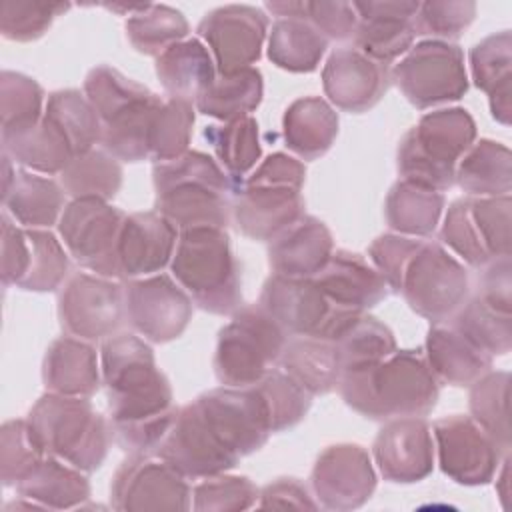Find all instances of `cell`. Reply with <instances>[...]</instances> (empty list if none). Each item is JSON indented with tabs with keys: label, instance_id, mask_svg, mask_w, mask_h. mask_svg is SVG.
<instances>
[{
	"label": "cell",
	"instance_id": "obj_59",
	"mask_svg": "<svg viewBox=\"0 0 512 512\" xmlns=\"http://www.w3.org/2000/svg\"><path fill=\"white\" fill-rule=\"evenodd\" d=\"M2 258H0V276L2 282L18 286L28 270L30 246L26 228H20L10 220L8 212H2Z\"/></svg>",
	"mask_w": 512,
	"mask_h": 512
},
{
	"label": "cell",
	"instance_id": "obj_12",
	"mask_svg": "<svg viewBox=\"0 0 512 512\" xmlns=\"http://www.w3.org/2000/svg\"><path fill=\"white\" fill-rule=\"evenodd\" d=\"M258 306L288 336H318L326 340H334L354 316L362 314L334 306L314 278H286L278 274H272L264 282Z\"/></svg>",
	"mask_w": 512,
	"mask_h": 512
},
{
	"label": "cell",
	"instance_id": "obj_26",
	"mask_svg": "<svg viewBox=\"0 0 512 512\" xmlns=\"http://www.w3.org/2000/svg\"><path fill=\"white\" fill-rule=\"evenodd\" d=\"M326 298L346 310L366 312L388 296V284L382 274L360 254L336 250L324 268L312 276Z\"/></svg>",
	"mask_w": 512,
	"mask_h": 512
},
{
	"label": "cell",
	"instance_id": "obj_18",
	"mask_svg": "<svg viewBox=\"0 0 512 512\" xmlns=\"http://www.w3.org/2000/svg\"><path fill=\"white\" fill-rule=\"evenodd\" d=\"M154 454L186 478L216 476L240 462V456L214 434L194 400L178 408Z\"/></svg>",
	"mask_w": 512,
	"mask_h": 512
},
{
	"label": "cell",
	"instance_id": "obj_55",
	"mask_svg": "<svg viewBox=\"0 0 512 512\" xmlns=\"http://www.w3.org/2000/svg\"><path fill=\"white\" fill-rule=\"evenodd\" d=\"M44 448L36 440L28 420H6L0 430V470L4 486H16L42 458Z\"/></svg>",
	"mask_w": 512,
	"mask_h": 512
},
{
	"label": "cell",
	"instance_id": "obj_54",
	"mask_svg": "<svg viewBox=\"0 0 512 512\" xmlns=\"http://www.w3.org/2000/svg\"><path fill=\"white\" fill-rule=\"evenodd\" d=\"M68 2H36V0H4L0 4V32L6 40L32 42L40 38L54 22L70 10Z\"/></svg>",
	"mask_w": 512,
	"mask_h": 512
},
{
	"label": "cell",
	"instance_id": "obj_9",
	"mask_svg": "<svg viewBox=\"0 0 512 512\" xmlns=\"http://www.w3.org/2000/svg\"><path fill=\"white\" fill-rule=\"evenodd\" d=\"M288 340L286 330L258 304L236 310L218 332L214 374L222 386L256 384L276 364Z\"/></svg>",
	"mask_w": 512,
	"mask_h": 512
},
{
	"label": "cell",
	"instance_id": "obj_3",
	"mask_svg": "<svg viewBox=\"0 0 512 512\" xmlns=\"http://www.w3.org/2000/svg\"><path fill=\"white\" fill-rule=\"evenodd\" d=\"M156 212L178 232L198 226L226 228L232 220L234 180L208 154L188 150L152 168Z\"/></svg>",
	"mask_w": 512,
	"mask_h": 512
},
{
	"label": "cell",
	"instance_id": "obj_58",
	"mask_svg": "<svg viewBox=\"0 0 512 512\" xmlns=\"http://www.w3.org/2000/svg\"><path fill=\"white\" fill-rule=\"evenodd\" d=\"M302 20L310 22L328 40H352L358 24V16L352 2L304 0Z\"/></svg>",
	"mask_w": 512,
	"mask_h": 512
},
{
	"label": "cell",
	"instance_id": "obj_1",
	"mask_svg": "<svg viewBox=\"0 0 512 512\" xmlns=\"http://www.w3.org/2000/svg\"><path fill=\"white\" fill-rule=\"evenodd\" d=\"M100 370L114 440L128 454H154L178 412L154 350L132 332H116L102 340Z\"/></svg>",
	"mask_w": 512,
	"mask_h": 512
},
{
	"label": "cell",
	"instance_id": "obj_52",
	"mask_svg": "<svg viewBox=\"0 0 512 512\" xmlns=\"http://www.w3.org/2000/svg\"><path fill=\"white\" fill-rule=\"evenodd\" d=\"M254 386L266 402L272 432H282L296 426L310 410L312 394H308L294 378H290L280 368H272Z\"/></svg>",
	"mask_w": 512,
	"mask_h": 512
},
{
	"label": "cell",
	"instance_id": "obj_23",
	"mask_svg": "<svg viewBox=\"0 0 512 512\" xmlns=\"http://www.w3.org/2000/svg\"><path fill=\"white\" fill-rule=\"evenodd\" d=\"M372 454L384 480L412 484L434 468L430 426L418 416L390 418L374 438Z\"/></svg>",
	"mask_w": 512,
	"mask_h": 512
},
{
	"label": "cell",
	"instance_id": "obj_8",
	"mask_svg": "<svg viewBox=\"0 0 512 512\" xmlns=\"http://www.w3.org/2000/svg\"><path fill=\"white\" fill-rule=\"evenodd\" d=\"M390 290L430 324L446 322L470 296L466 268L438 242L418 238L404 258Z\"/></svg>",
	"mask_w": 512,
	"mask_h": 512
},
{
	"label": "cell",
	"instance_id": "obj_35",
	"mask_svg": "<svg viewBox=\"0 0 512 512\" xmlns=\"http://www.w3.org/2000/svg\"><path fill=\"white\" fill-rule=\"evenodd\" d=\"M4 212L24 228H50L66 208V192L52 178L16 170L10 186L2 190Z\"/></svg>",
	"mask_w": 512,
	"mask_h": 512
},
{
	"label": "cell",
	"instance_id": "obj_6",
	"mask_svg": "<svg viewBox=\"0 0 512 512\" xmlns=\"http://www.w3.org/2000/svg\"><path fill=\"white\" fill-rule=\"evenodd\" d=\"M46 454L82 472L102 466L112 442V426L84 396L48 392L36 400L26 416Z\"/></svg>",
	"mask_w": 512,
	"mask_h": 512
},
{
	"label": "cell",
	"instance_id": "obj_48",
	"mask_svg": "<svg viewBox=\"0 0 512 512\" xmlns=\"http://www.w3.org/2000/svg\"><path fill=\"white\" fill-rule=\"evenodd\" d=\"M332 342L336 344L342 372L372 364L396 350L392 330L366 312L354 316Z\"/></svg>",
	"mask_w": 512,
	"mask_h": 512
},
{
	"label": "cell",
	"instance_id": "obj_37",
	"mask_svg": "<svg viewBox=\"0 0 512 512\" xmlns=\"http://www.w3.org/2000/svg\"><path fill=\"white\" fill-rule=\"evenodd\" d=\"M454 184L468 196H506L512 188V154L508 146L482 138L458 160Z\"/></svg>",
	"mask_w": 512,
	"mask_h": 512
},
{
	"label": "cell",
	"instance_id": "obj_20",
	"mask_svg": "<svg viewBox=\"0 0 512 512\" xmlns=\"http://www.w3.org/2000/svg\"><path fill=\"white\" fill-rule=\"evenodd\" d=\"M440 470L458 484L482 486L498 472L504 454L472 416L452 414L432 424Z\"/></svg>",
	"mask_w": 512,
	"mask_h": 512
},
{
	"label": "cell",
	"instance_id": "obj_46",
	"mask_svg": "<svg viewBox=\"0 0 512 512\" xmlns=\"http://www.w3.org/2000/svg\"><path fill=\"white\" fill-rule=\"evenodd\" d=\"M84 94L94 106L102 124L156 96L148 86L124 76L108 64H100L86 74Z\"/></svg>",
	"mask_w": 512,
	"mask_h": 512
},
{
	"label": "cell",
	"instance_id": "obj_40",
	"mask_svg": "<svg viewBox=\"0 0 512 512\" xmlns=\"http://www.w3.org/2000/svg\"><path fill=\"white\" fill-rule=\"evenodd\" d=\"M264 94L262 72L258 68H244L232 74H218L216 80L196 100V110L204 116L230 122L250 116Z\"/></svg>",
	"mask_w": 512,
	"mask_h": 512
},
{
	"label": "cell",
	"instance_id": "obj_28",
	"mask_svg": "<svg viewBox=\"0 0 512 512\" xmlns=\"http://www.w3.org/2000/svg\"><path fill=\"white\" fill-rule=\"evenodd\" d=\"M424 356L438 382L460 388L472 386L490 372L494 360L448 322L430 326Z\"/></svg>",
	"mask_w": 512,
	"mask_h": 512
},
{
	"label": "cell",
	"instance_id": "obj_34",
	"mask_svg": "<svg viewBox=\"0 0 512 512\" xmlns=\"http://www.w3.org/2000/svg\"><path fill=\"white\" fill-rule=\"evenodd\" d=\"M14 488L20 498L50 510L78 508L90 498V482L84 472L50 454H46Z\"/></svg>",
	"mask_w": 512,
	"mask_h": 512
},
{
	"label": "cell",
	"instance_id": "obj_29",
	"mask_svg": "<svg viewBox=\"0 0 512 512\" xmlns=\"http://www.w3.org/2000/svg\"><path fill=\"white\" fill-rule=\"evenodd\" d=\"M42 382L54 394L84 398L96 394L102 370L94 346L76 336L56 338L42 360Z\"/></svg>",
	"mask_w": 512,
	"mask_h": 512
},
{
	"label": "cell",
	"instance_id": "obj_19",
	"mask_svg": "<svg viewBox=\"0 0 512 512\" xmlns=\"http://www.w3.org/2000/svg\"><path fill=\"white\" fill-rule=\"evenodd\" d=\"M196 32L212 52L216 72L232 74L258 62L268 34V16L250 4H226L210 10Z\"/></svg>",
	"mask_w": 512,
	"mask_h": 512
},
{
	"label": "cell",
	"instance_id": "obj_56",
	"mask_svg": "<svg viewBox=\"0 0 512 512\" xmlns=\"http://www.w3.org/2000/svg\"><path fill=\"white\" fill-rule=\"evenodd\" d=\"M476 2L472 0H430L420 2L414 16L416 36H432L434 40L458 38L474 20Z\"/></svg>",
	"mask_w": 512,
	"mask_h": 512
},
{
	"label": "cell",
	"instance_id": "obj_24",
	"mask_svg": "<svg viewBox=\"0 0 512 512\" xmlns=\"http://www.w3.org/2000/svg\"><path fill=\"white\" fill-rule=\"evenodd\" d=\"M358 24L354 48L376 62L388 64L412 48L416 38L414 16L420 2L414 0H368L352 2Z\"/></svg>",
	"mask_w": 512,
	"mask_h": 512
},
{
	"label": "cell",
	"instance_id": "obj_45",
	"mask_svg": "<svg viewBox=\"0 0 512 512\" xmlns=\"http://www.w3.org/2000/svg\"><path fill=\"white\" fill-rule=\"evenodd\" d=\"M60 184L68 196L110 200L122 186V166L104 148H92L76 156L60 174Z\"/></svg>",
	"mask_w": 512,
	"mask_h": 512
},
{
	"label": "cell",
	"instance_id": "obj_17",
	"mask_svg": "<svg viewBox=\"0 0 512 512\" xmlns=\"http://www.w3.org/2000/svg\"><path fill=\"white\" fill-rule=\"evenodd\" d=\"M192 298L168 274L132 278L124 284L126 322L144 340H176L192 320Z\"/></svg>",
	"mask_w": 512,
	"mask_h": 512
},
{
	"label": "cell",
	"instance_id": "obj_38",
	"mask_svg": "<svg viewBox=\"0 0 512 512\" xmlns=\"http://www.w3.org/2000/svg\"><path fill=\"white\" fill-rule=\"evenodd\" d=\"M444 194L400 178L384 202L386 222L402 236H430L444 210Z\"/></svg>",
	"mask_w": 512,
	"mask_h": 512
},
{
	"label": "cell",
	"instance_id": "obj_33",
	"mask_svg": "<svg viewBox=\"0 0 512 512\" xmlns=\"http://www.w3.org/2000/svg\"><path fill=\"white\" fill-rule=\"evenodd\" d=\"M278 366L312 396L334 390L342 374L336 344L318 336H288Z\"/></svg>",
	"mask_w": 512,
	"mask_h": 512
},
{
	"label": "cell",
	"instance_id": "obj_41",
	"mask_svg": "<svg viewBox=\"0 0 512 512\" xmlns=\"http://www.w3.org/2000/svg\"><path fill=\"white\" fill-rule=\"evenodd\" d=\"M126 38L144 56H160L170 46L188 38L190 26L184 14L168 4H142L126 18Z\"/></svg>",
	"mask_w": 512,
	"mask_h": 512
},
{
	"label": "cell",
	"instance_id": "obj_15",
	"mask_svg": "<svg viewBox=\"0 0 512 512\" xmlns=\"http://www.w3.org/2000/svg\"><path fill=\"white\" fill-rule=\"evenodd\" d=\"M192 490L186 476L150 454H130L112 478L110 502L120 512L188 510Z\"/></svg>",
	"mask_w": 512,
	"mask_h": 512
},
{
	"label": "cell",
	"instance_id": "obj_57",
	"mask_svg": "<svg viewBox=\"0 0 512 512\" xmlns=\"http://www.w3.org/2000/svg\"><path fill=\"white\" fill-rule=\"evenodd\" d=\"M194 510H246L254 506L256 498L260 496L254 482L246 476H226L216 474L202 478L200 484L192 490Z\"/></svg>",
	"mask_w": 512,
	"mask_h": 512
},
{
	"label": "cell",
	"instance_id": "obj_14",
	"mask_svg": "<svg viewBox=\"0 0 512 512\" xmlns=\"http://www.w3.org/2000/svg\"><path fill=\"white\" fill-rule=\"evenodd\" d=\"M58 318L68 336L104 340L126 320L124 284L88 272H74L58 294Z\"/></svg>",
	"mask_w": 512,
	"mask_h": 512
},
{
	"label": "cell",
	"instance_id": "obj_25",
	"mask_svg": "<svg viewBox=\"0 0 512 512\" xmlns=\"http://www.w3.org/2000/svg\"><path fill=\"white\" fill-rule=\"evenodd\" d=\"M178 228L156 210L126 214L118 238L120 280L158 274L170 264Z\"/></svg>",
	"mask_w": 512,
	"mask_h": 512
},
{
	"label": "cell",
	"instance_id": "obj_39",
	"mask_svg": "<svg viewBox=\"0 0 512 512\" xmlns=\"http://www.w3.org/2000/svg\"><path fill=\"white\" fill-rule=\"evenodd\" d=\"M268 34L272 64L296 74L314 72L328 48V38L302 18H278Z\"/></svg>",
	"mask_w": 512,
	"mask_h": 512
},
{
	"label": "cell",
	"instance_id": "obj_36",
	"mask_svg": "<svg viewBox=\"0 0 512 512\" xmlns=\"http://www.w3.org/2000/svg\"><path fill=\"white\" fill-rule=\"evenodd\" d=\"M286 146L304 160L324 156L338 136V114L320 96L294 100L282 118Z\"/></svg>",
	"mask_w": 512,
	"mask_h": 512
},
{
	"label": "cell",
	"instance_id": "obj_21",
	"mask_svg": "<svg viewBox=\"0 0 512 512\" xmlns=\"http://www.w3.org/2000/svg\"><path fill=\"white\" fill-rule=\"evenodd\" d=\"M318 506L326 510H354L370 500L376 472L370 454L358 444H332L320 452L310 474Z\"/></svg>",
	"mask_w": 512,
	"mask_h": 512
},
{
	"label": "cell",
	"instance_id": "obj_44",
	"mask_svg": "<svg viewBox=\"0 0 512 512\" xmlns=\"http://www.w3.org/2000/svg\"><path fill=\"white\" fill-rule=\"evenodd\" d=\"M204 138L210 142L220 166L232 180L250 172L262 156L258 122L252 116L206 126Z\"/></svg>",
	"mask_w": 512,
	"mask_h": 512
},
{
	"label": "cell",
	"instance_id": "obj_16",
	"mask_svg": "<svg viewBox=\"0 0 512 512\" xmlns=\"http://www.w3.org/2000/svg\"><path fill=\"white\" fill-rule=\"evenodd\" d=\"M214 434L240 458L260 450L270 434V414L258 388L220 386L194 398Z\"/></svg>",
	"mask_w": 512,
	"mask_h": 512
},
{
	"label": "cell",
	"instance_id": "obj_47",
	"mask_svg": "<svg viewBox=\"0 0 512 512\" xmlns=\"http://www.w3.org/2000/svg\"><path fill=\"white\" fill-rule=\"evenodd\" d=\"M510 374L504 370H490L470 386L468 406L476 420L496 442L504 456L510 454V422H508Z\"/></svg>",
	"mask_w": 512,
	"mask_h": 512
},
{
	"label": "cell",
	"instance_id": "obj_5",
	"mask_svg": "<svg viewBox=\"0 0 512 512\" xmlns=\"http://www.w3.org/2000/svg\"><path fill=\"white\" fill-rule=\"evenodd\" d=\"M306 168L294 156L274 152L236 188L232 220L246 238L270 242L304 214Z\"/></svg>",
	"mask_w": 512,
	"mask_h": 512
},
{
	"label": "cell",
	"instance_id": "obj_32",
	"mask_svg": "<svg viewBox=\"0 0 512 512\" xmlns=\"http://www.w3.org/2000/svg\"><path fill=\"white\" fill-rule=\"evenodd\" d=\"M2 154L40 174H62L76 158L64 132L46 116L20 130L2 132Z\"/></svg>",
	"mask_w": 512,
	"mask_h": 512
},
{
	"label": "cell",
	"instance_id": "obj_2",
	"mask_svg": "<svg viewBox=\"0 0 512 512\" xmlns=\"http://www.w3.org/2000/svg\"><path fill=\"white\" fill-rule=\"evenodd\" d=\"M342 400L370 420L426 416L434 410L440 382L420 350H394L358 368L344 370L338 380Z\"/></svg>",
	"mask_w": 512,
	"mask_h": 512
},
{
	"label": "cell",
	"instance_id": "obj_11",
	"mask_svg": "<svg viewBox=\"0 0 512 512\" xmlns=\"http://www.w3.org/2000/svg\"><path fill=\"white\" fill-rule=\"evenodd\" d=\"M390 80L418 110L460 100L468 90L464 52L446 40H422L390 68Z\"/></svg>",
	"mask_w": 512,
	"mask_h": 512
},
{
	"label": "cell",
	"instance_id": "obj_4",
	"mask_svg": "<svg viewBox=\"0 0 512 512\" xmlns=\"http://www.w3.org/2000/svg\"><path fill=\"white\" fill-rule=\"evenodd\" d=\"M172 278L204 312L232 316L242 308L240 264L226 228L198 226L178 234Z\"/></svg>",
	"mask_w": 512,
	"mask_h": 512
},
{
	"label": "cell",
	"instance_id": "obj_31",
	"mask_svg": "<svg viewBox=\"0 0 512 512\" xmlns=\"http://www.w3.org/2000/svg\"><path fill=\"white\" fill-rule=\"evenodd\" d=\"M156 76L168 98L194 102L216 80V64L200 38H186L156 58Z\"/></svg>",
	"mask_w": 512,
	"mask_h": 512
},
{
	"label": "cell",
	"instance_id": "obj_42",
	"mask_svg": "<svg viewBox=\"0 0 512 512\" xmlns=\"http://www.w3.org/2000/svg\"><path fill=\"white\" fill-rule=\"evenodd\" d=\"M478 348L494 356H504L512 348V312H504L478 294L468 296L450 320Z\"/></svg>",
	"mask_w": 512,
	"mask_h": 512
},
{
	"label": "cell",
	"instance_id": "obj_7",
	"mask_svg": "<svg viewBox=\"0 0 512 512\" xmlns=\"http://www.w3.org/2000/svg\"><path fill=\"white\" fill-rule=\"evenodd\" d=\"M476 122L466 108L426 112L398 144L396 166L404 180L444 192L454 186L456 164L474 144Z\"/></svg>",
	"mask_w": 512,
	"mask_h": 512
},
{
	"label": "cell",
	"instance_id": "obj_43",
	"mask_svg": "<svg viewBox=\"0 0 512 512\" xmlns=\"http://www.w3.org/2000/svg\"><path fill=\"white\" fill-rule=\"evenodd\" d=\"M44 116L64 132L76 156L86 154L100 144V116L80 90L64 88L52 92L46 100Z\"/></svg>",
	"mask_w": 512,
	"mask_h": 512
},
{
	"label": "cell",
	"instance_id": "obj_61",
	"mask_svg": "<svg viewBox=\"0 0 512 512\" xmlns=\"http://www.w3.org/2000/svg\"><path fill=\"white\" fill-rule=\"evenodd\" d=\"M258 498L260 508H318V502L312 500L306 486L296 478H276L262 488Z\"/></svg>",
	"mask_w": 512,
	"mask_h": 512
},
{
	"label": "cell",
	"instance_id": "obj_10",
	"mask_svg": "<svg viewBox=\"0 0 512 512\" xmlns=\"http://www.w3.org/2000/svg\"><path fill=\"white\" fill-rule=\"evenodd\" d=\"M510 210L506 196H466L448 206L440 240L466 264H486L510 256Z\"/></svg>",
	"mask_w": 512,
	"mask_h": 512
},
{
	"label": "cell",
	"instance_id": "obj_53",
	"mask_svg": "<svg viewBox=\"0 0 512 512\" xmlns=\"http://www.w3.org/2000/svg\"><path fill=\"white\" fill-rule=\"evenodd\" d=\"M44 90L42 86L22 74L12 70H2L0 74V114L2 132H12L36 124L44 112Z\"/></svg>",
	"mask_w": 512,
	"mask_h": 512
},
{
	"label": "cell",
	"instance_id": "obj_13",
	"mask_svg": "<svg viewBox=\"0 0 512 512\" xmlns=\"http://www.w3.org/2000/svg\"><path fill=\"white\" fill-rule=\"evenodd\" d=\"M124 218L126 214L106 200L74 198L58 220V232L82 268L118 280V238Z\"/></svg>",
	"mask_w": 512,
	"mask_h": 512
},
{
	"label": "cell",
	"instance_id": "obj_27",
	"mask_svg": "<svg viewBox=\"0 0 512 512\" xmlns=\"http://www.w3.org/2000/svg\"><path fill=\"white\" fill-rule=\"evenodd\" d=\"M334 252L328 226L308 214L284 228L268 242V264L272 274L286 278L316 276Z\"/></svg>",
	"mask_w": 512,
	"mask_h": 512
},
{
	"label": "cell",
	"instance_id": "obj_51",
	"mask_svg": "<svg viewBox=\"0 0 512 512\" xmlns=\"http://www.w3.org/2000/svg\"><path fill=\"white\" fill-rule=\"evenodd\" d=\"M30 258L18 288L30 292H52L60 288L70 272V260L60 240L44 228H26Z\"/></svg>",
	"mask_w": 512,
	"mask_h": 512
},
{
	"label": "cell",
	"instance_id": "obj_49",
	"mask_svg": "<svg viewBox=\"0 0 512 512\" xmlns=\"http://www.w3.org/2000/svg\"><path fill=\"white\" fill-rule=\"evenodd\" d=\"M194 106L184 100L168 98L154 110L148 126V158L168 162L184 152L192 138Z\"/></svg>",
	"mask_w": 512,
	"mask_h": 512
},
{
	"label": "cell",
	"instance_id": "obj_60",
	"mask_svg": "<svg viewBox=\"0 0 512 512\" xmlns=\"http://www.w3.org/2000/svg\"><path fill=\"white\" fill-rule=\"evenodd\" d=\"M510 256L494 260L482 268L478 276V296L492 306L512 312V278H510Z\"/></svg>",
	"mask_w": 512,
	"mask_h": 512
},
{
	"label": "cell",
	"instance_id": "obj_22",
	"mask_svg": "<svg viewBox=\"0 0 512 512\" xmlns=\"http://www.w3.org/2000/svg\"><path fill=\"white\" fill-rule=\"evenodd\" d=\"M390 66L354 46L336 48L322 68V88L340 110L362 114L374 108L390 86Z\"/></svg>",
	"mask_w": 512,
	"mask_h": 512
},
{
	"label": "cell",
	"instance_id": "obj_50",
	"mask_svg": "<svg viewBox=\"0 0 512 512\" xmlns=\"http://www.w3.org/2000/svg\"><path fill=\"white\" fill-rule=\"evenodd\" d=\"M162 104L156 94L152 100L126 110L114 120L102 124L100 146L122 162H140L148 158V126L154 110Z\"/></svg>",
	"mask_w": 512,
	"mask_h": 512
},
{
	"label": "cell",
	"instance_id": "obj_30",
	"mask_svg": "<svg viewBox=\"0 0 512 512\" xmlns=\"http://www.w3.org/2000/svg\"><path fill=\"white\" fill-rule=\"evenodd\" d=\"M474 86L488 94L492 118L504 126L512 116V34L502 30L476 42L470 50Z\"/></svg>",
	"mask_w": 512,
	"mask_h": 512
}]
</instances>
